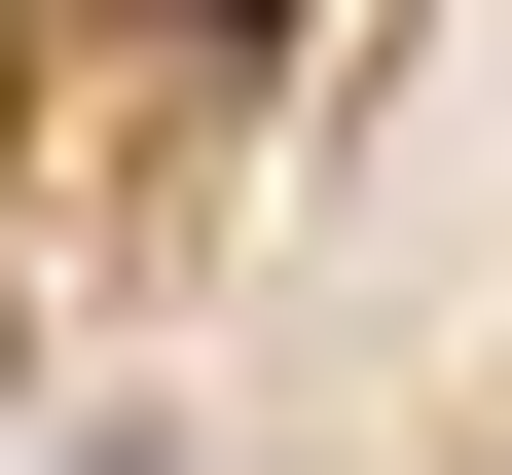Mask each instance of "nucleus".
<instances>
[{
  "instance_id": "f257e3e1",
  "label": "nucleus",
  "mask_w": 512,
  "mask_h": 475,
  "mask_svg": "<svg viewBox=\"0 0 512 475\" xmlns=\"http://www.w3.org/2000/svg\"><path fill=\"white\" fill-rule=\"evenodd\" d=\"M183 37H293V0H183Z\"/></svg>"
},
{
  "instance_id": "f03ea898",
  "label": "nucleus",
  "mask_w": 512,
  "mask_h": 475,
  "mask_svg": "<svg viewBox=\"0 0 512 475\" xmlns=\"http://www.w3.org/2000/svg\"><path fill=\"white\" fill-rule=\"evenodd\" d=\"M110 475H147V439H110Z\"/></svg>"
}]
</instances>
